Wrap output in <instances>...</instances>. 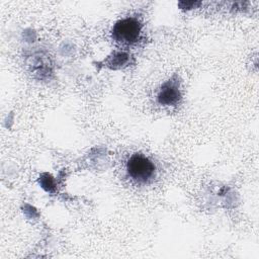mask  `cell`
<instances>
[{
  "instance_id": "obj_1",
  "label": "cell",
  "mask_w": 259,
  "mask_h": 259,
  "mask_svg": "<svg viewBox=\"0 0 259 259\" xmlns=\"http://www.w3.org/2000/svg\"><path fill=\"white\" fill-rule=\"evenodd\" d=\"M128 176L138 183H147L155 176L156 167L154 163L142 154H134L126 163Z\"/></svg>"
},
{
  "instance_id": "obj_2",
  "label": "cell",
  "mask_w": 259,
  "mask_h": 259,
  "mask_svg": "<svg viewBox=\"0 0 259 259\" xmlns=\"http://www.w3.org/2000/svg\"><path fill=\"white\" fill-rule=\"evenodd\" d=\"M142 23L134 18L127 17L121 20H118L112 27L111 35L112 38L123 45H133L136 44L141 36L142 32Z\"/></svg>"
},
{
  "instance_id": "obj_5",
  "label": "cell",
  "mask_w": 259,
  "mask_h": 259,
  "mask_svg": "<svg viewBox=\"0 0 259 259\" xmlns=\"http://www.w3.org/2000/svg\"><path fill=\"white\" fill-rule=\"evenodd\" d=\"M39 183L42 188H45L47 191H53L54 189V180L51 175L49 174H42L39 179Z\"/></svg>"
},
{
  "instance_id": "obj_3",
  "label": "cell",
  "mask_w": 259,
  "mask_h": 259,
  "mask_svg": "<svg viewBox=\"0 0 259 259\" xmlns=\"http://www.w3.org/2000/svg\"><path fill=\"white\" fill-rule=\"evenodd\" d=\"M181 98L180 90L178 86L173 83L172 81L166 82L160 89L158 95H157V100L160 104L162 105H174L176 104Z\"/></svg>"
},
{
  "instance_id": "obj_4",
  "label": "cell",
  "mask_w": 259,
  "mask_h": 259,
  "mask_svg": "<svg viewBox=\"0 0 259 259\" xmlns=\"http://www.w3.org/2000/svg\"><path fill=\"white\" fill-rule=\"evenodd\" d=\"M128 56L124 53H116L108 59V66L111 68H120L122 65L126 64Z\"/></svg>"
}]
</instances>
